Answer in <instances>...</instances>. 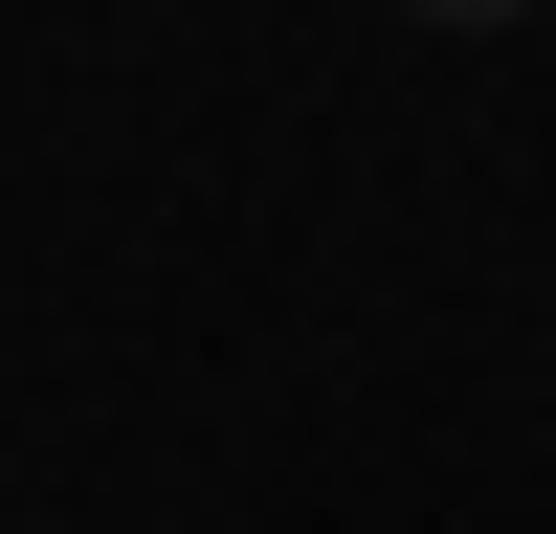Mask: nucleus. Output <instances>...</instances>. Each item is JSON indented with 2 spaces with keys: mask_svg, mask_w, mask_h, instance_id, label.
<instances>
[{
  "mask_svg": "<svg viewBox=\"0 0 556 534\" xmlns=\"http://www.w3.org/2000/svg\"><path fill=\"white\" fill-rule=\"evenodd\" d=\"M401 23H534V0H401Z\"/></svg>",
  "mask_w": 556,
  "mask_h": 534,
  "instance_id": "1",
  "label": "nucleus"
}]
</instances>
